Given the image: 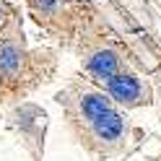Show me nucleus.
I'll return each mask as SVG.
<instances>
[{"label":"nucleus","mask_w":161,"mask_h":161,"mask_svg":"<svg viewBox=\"0 0 161 161\" xmlns=\"http://www.w3.org/2000/svg\"><path fill=\"white\" fill-rule=\"evenodd\" d=\"M88 127H91L94 140L102 143V146H107V148L109 146H117L119 140L125 138V119L119 117L117 112H112V109L104 112V114H99Z\"/></svg>","instance_id":"2"},{"label":"nucleus","mask_w":161,"mask_h":161,"mask_svg":"<svg viewBox=\"0 0 161 161\" xmlns=\"http://www.w3.org/2000/svg\"><path fill=\"white\" fill-rule=\"evenodd\" d=\"M109 109H112L109 107V99L102 96V94H83L78 99V117L86 119V125H91L99 114L109 112Z\"/></svg>","instance_id":"4"},{"label":"nucleus","mask_w":161,"mask_h":161,"mask_svg":"<svg viewBox=\"0 0 161 161\" xmlns=\"http://www.w3.org/2000/svg\"><path fill=\"white\" fill-rule=\"evenodd\" d=\"M86 68L91 70L99 80H109V78H114L117 70H119V57L112 49H102V52H96V55H91L86 60Z\"/></svg>","instance_id":"3"},{"label":"nucleus","mask_w":161,"mask_h":161,"mask_svg":"<svg viewBox=\"0 0 161 161\" xmlns=\"http://www.w3.org/2000/svg\"><path fill=\"white\" fill-rule=\"evenodd\" d=\"M21 68V49H18L13 42L0 44V75H16V70Z\"/></svg>","instance_id":"5"},{"label":"nucleus","mask_w":161,"mask_h":161,"mask_svg":"<svg viewBox=\"0 0 161 161\" xmlns=\"http://www.w3.org/2000/svg\"><path fill=\"white\" fill-rule=\"evenodd\" d=\"M107 88L112 99H117L125 107H135V104H146L148 102V86H143V80L135 75H125L117 73L114 78L107 80Z\"/></svg>","instance_id":"1"}]
</instances>
